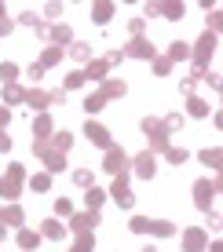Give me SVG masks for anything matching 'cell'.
<instances>
[{
	"label": "cell",
	"instance_id": "6da1fadb",
	"mask_svg": "<svg viewBox=\"0 0 223 252\" xmlns=\"http://www.w3.org/2000/svg\"><path fill=\"white\" fill-rule=\"evenodd\" d=\"M33 154L44 161V168H48V172H63V168H66V158L48 143V139H37V143H33Z\"/></svg>",
	"mask_w": 223,
	"mask_h": 252
},
{
	"label": "cell",
	"instance_id": "7a4b0ae2",
	"mask_svg": "<svg viewBox=\"0 0 223 252\" xmlns=\"http://www.w3.org/2000/svg\"><path fill=\"white\" fill-rule=\"evenodd\" d=\"M128 164H132V161H128V154L121 150V146H110V150H106V164H102V168H106L110 176L121 179L125 172H128Z\"/></svg>",
	"mask_w": 223,
	"mask_h": 252
},
{
	"label": "cell",
	"instance_id": "3957f363",
	"mask_svg": "<svg viewBox=\"0 0 223 252\" xmlns=\"http://www.w3.org/2000/svg\"><path fill=\"white\" fill-rule=\"evenodd\" d=\"M212 51H216V33L205 30L201 40H198V48H194V69H205V63L212 59Z\"/></svg>",
	"mask_w": 223,
	"mask_h": 252
},
{
	"label": "cell",
	"instance_id": "277c9868",
	"mask_svg": "<svg viewBox=\"0 0 223 252\" xmlns=\"http://www.w3.org/2000/svg\"><path fill=\"white\" fill-rule=\"evenodd\" d=\"M143 132L150 135L154 150H165V146H168V128L161 125V121H154V117H147V121H143Z\"/></svg>",
	"mask_w": 223,
	"mask_h": 252
},
{
	"label": "cell",
	"instance_id": "5b68a950",
	"mask_svg": "<svg viewBox=\"0 0 223 252\" xmlns=\"http://www.w3.org/2000/svg\"><path fill=\"white\" fill-rule=\"evenodd\" d=\"M132 164H135V176H139V179H154V172H158V158H154V150L135 154Z\"/></svg>",
	"mask_w": 223,
	"mask_h": 252
},
{
	"label": "cell",
	"instance_id": "8992f818",
	"mask_svg": "<svg viewBox=\"0 0 223 252\" xmlns=\"http://www.w3.org/2000/svg\"><path fill=\"white\" fill-rule=\"evenodd\" d=\"M19 183H22V164H11L7 168V179H0V194L11 201V197H19Z\"/></svg>",
	"mask_w": 223,
	"mask_h": 252
},
{
	"label": "cell",
	"instance_id": "52a82bcc",
	"mask_svg": "<svg viewBox=\"0 0 223 252\" xmlns=\"http://www.w3.org/2000/svg\"><path fill=\"white\" fill-rule=\"evenodd\" d=\"M212 194H216V183H209V179H198V183H194V201H198L201 212H209Z\"/></svg>",
	"mask_w": 223,
	"mask_h": 252
},
{
	"label": "cell",
	"instance_id": "ba28073f",
	"mask_svg": "<svg viewBox=\"0 0 223 252\" xmlns=\"http://www.w3.org/2000/svg\"><path fill=\"white\" fill-rule=\"evenodd\" d=\"M110 197H114V201L121 205V208H132V205H135V194L128 190L125 176H121V179H114V187H110Z\"/></svg>",
	"mask_w": 223,
	"mask_h": 252
},
{
	"label": "cell",
	"instance_id": "9c48e42d",
	"mask_svg": "<svg viewBox=\"0 0 223 252\" xmlns=\"http://www.w3.org/2000/svg\"><path fill=\"white\" fill-rule=\"evenodd\" d=\"M84 135L92 139V146H102V150H110L114 146V139H110V132L102 125H96V121H88V128H84Z\"/></svg>",
	"mask_w": 223,
	"mask_h": 252
},
{
	"label": "cell",
	"instance_id": "30bf717a",
	"mask_svg": "<svg viewBox=\"0 0 223 252\" xmlns=\"http://www.w3.org/2000/svg\"><path fill=\"white\" fill-rule=\"evenodd\" d=\"M70 223H73V230H77V234H92L102 220H99V212H81V216H73Z\"/></svg>",
	"mask_w": 223,
	"mask_h": 252
},
{
	"label": "cell",
	"instance_id": "8fae6325",
	"mask_svg": "<svg viewBox=\"0 0 223 252\" xmlns=\"http://www.w3.org/2000/svg\"><path fill=\"white\" fill-rule=\"evenodd\" d=\"M205 245H209V234H205V230L194 227V230L183 234V249H187V252H205Z\"/></svg>",
	"mask_w": 223,
	"mask_h": 252
},
{
	"label": "cell",
	"instance_id": "7c38bea8",
	"mask_svg": "<svg viewBox=\"0 0 223 252\" xmlns=\"http://www.w3.org/2000/svg\"><path fill=\"white\" fill-rule=\"evenodd\" d=\"M121 55H132V59H154V44L143 37H132V44H128Z\"/></svg>",
	"mask_w": 223,
	"mask_h": 252
},
{
	"label": "cell",
	"instance_id": "4fadbf2b",
	"mask_svg": "<svg viewBox=\"0 0 223 252\" xmlns=\"http://www.w3.org/2000/svg\"><path fill=\"white\" fill-rule=\"evenodd\" d=\"M150 15H165L168 22H176V19H183V4H154Z\"/></svg>",
	"mask_w": 223,
	"mask_h": 252
},
{
	"label": "cell",
	"instance_id": "5bb4252c",
	"mask_svg": "<svg viewBox=\"0 0 223 252\" xmlns=\"http://www.w3.org/2000/svg\"><path fill=\"white\" fill-rule=\"evenodd\" d=\"M40 234H44V238H51V241H63V238H66V227H63V223H55V220H44Z\"/></svg>",
	"mask_w": 223,
	"mask_h": 252
},
{
	"label": "cell",
	"instance_id": "9a60e30c",
	"mask_svg": "<svg viewBox=\"0 0 223 252\" xmlns=\"http://www.w3.org/2000/svg\"><path fill=\"white\" fill-rule=\"evenodd\" d=\"M147 234H158V238H168V234H176V227L168 220H150L147 223Z\"/></svg>",
	"mask_w": 223,
	"mask_h": 252
},
{
	"label": "cell",
	"instance_id": "2e32d148",
	"mask_svg": "<svg viewBox=\"0 0 223 252\" xmlns=\"http://www.w3.org/2000/svg\"><path fill=\"white\" fill-rule=\"evenodd\" d=\"M125 92H128V84H125V81H106L99 95H102V99H117V95H125Z\"/></svg>",
	"mask_w": 223,
	"mask_h": 252
},
{
	"label": "cell",
	"instance_id": "e0dca14e",
	"mask_svg": "<svg viewBox=\"0 0 223 252\" xmlns=\"http://www.w3.org/2000/svg\"><path fill=\"white\" fill-rule=\"evenodd\" d=\"M183 59H191V48H187L183 40H176V44H168V63H183Z\"/></svg>",
	"mask_w": 223,
	"mask_h": 252
},
{
	"label": "cell",
	"instance_id": "ac0fdd59",
	"mask_svg": "<svg viewBox=\"0 0 223 252\" xmlns=\"http://www.w3.org/2000/svg\"><path fill=\"white\" fill-rule=\"evenodd\" d=\"M187 114H191V117H209V102L191 95V99H187Z\"/></svg>",
	"mask_w": 223,
	"mask_h": 252
},
{
	"label": "cell",
	"instance_id": "d6986e66",
	"mask_svg": "<svg viewBox=\"0 0 223 252\" xmlns=\"http://www.w3.org/2000/svg\"><path fill=\"white\" fill-rule=\"evenodd\" d=\"M102 201H106V194H102L99 187H88V190H84V205H88L92 212H96V208H99Z\"/></svg>",
	"mask_w": 223,
	"mask_h": 252
},
{
	"label": "cell",
	"instance_id": "ffe728a7",
	"mask_svg": "<svg viewBox=\"0 0 223 252\" xmlns=\"http://www.w3.org/2000/svg\"><path fill=\"white\" fill-rule=\"evenodd\" d=\"M37 245H40V234L37 230H19V249L30 252V249H37Z\"/></svg>",
	"mask_w": 223,
	"mask_h": 252
},
{
	"label": "cell",
	"instance_id": "44dd1931",
	"mask_svg": "<svg viewBox=\"0 0 223 252\" xmlns=\"http://www.w3.org/2000/svg\"><path fill=\"white\" fill-rule=\"evenodd\" d=\"M48 40H59V44H66V40H70V26H66V22L51 26V30H48Z\"/></svg>",
	"mask_w": 223,
	"mask_h": 252
},
{
	"label": "cell",
	"instance_id": "7402d4cb",
	"mask_svg": "<svg viewBox=\"0 0 223 252\" xmlns=\"http://www.w3.org/2000/svg\"><path fill=\"white\" fill-rule=\"evenodd\" d=\"M73 183H77V187H84V190L96 187V176H92V168H77V172H73Z\"/></svg>",
	"mask_w": 223,
	"mask_h": 252
},
{
	"label": "cell",
	"instance_id": "603a6c76",
	"mask_svg": "<svg viewBox=\"0 0 223 252\" xmlns=\"http://www.w3.org/2000/svg\"><path fill=\"white\" fill-rule=\"evenodd\" d=\"M15 77H19V66L15 63H0V84H15Z\"/></svg>",
	"mask_w": 223,
	"mask_h": 252
},
{
	"label": "cell",
	"instance_id": "cb8c5ba5",
	"mask_svg": "<svg viewBox=\"0 0 223 252\" xmlns=\"http://www.w3.org/2000/svg\"><path fill=\"white\" fill-rule=\"evenodd\" d=\"M165 158H168V164H176V168H179V164L187 161V150H183V146H165Z\"/></svg>",
	"mask_w": 223,
	"mask_h": 252
},
{
	"label": "cell",
	"instance_id": "d4e9b609",
	"mask_svg": "<svg viewBox=\"0 0 223 252\" xmlns=\"http://www.w3.org/2000/svg\"><path fill=\"white\" fill-rule=\"evenodd\" d=\"M70 55L77 59V63H88L92 59V44H81V40H77V44H70Z\"/></svg>",
	"mask_w": 223,
	"mask_h": 252
},
{
	"label": "cell",
	"instance_id": "484cf974",
	"mask_svg": "<svg viewBox=\"0 0 223 252\" xmlns=\"http://www.w3.org/2000/svg\"><path fill=\"white\" fill-rule=\"evenodd\" d=\"M92 15H96V22H99V26H106V22H110V15H114V4H96V7H92Z\"/></svg>",
	"mask_w": 223,
	"mask_h": 252
},
{
	"label": "cell",
	"instance_id": "4316f807",
	"mask_svg": "<svg viewBox=\"0 0 223 252\" xmlns=\"http://www.w3.org/2000/svg\"><path fill=\"white\" fill-rule=\"evenodd\" d=\"M33 132H37V139H48V135H51V117H48V114H40V117H37V125H33Z\"/></svg>",
	"mask_w": 223,
	"mask_h": 252
},
{
	"label": "cell",
	"instance_id": "83f0119b",
	"mask_svg": "<svg viewBox=\"0 0 223 252\" xmlns=\"http://www.w3.org/2000/svg\"><path fill=\"white\" fill-rule=\"evenodd\" d=\"M102 106H106V99H102V95H99V92H92V95H88V99H84V110H88V114H99V110H102Z\"/></svg>",
	"mask_w": 223,
	"mask_h": 252
},
{
	"label": "cell",
	"instance_id": "f1b7e54d",
	"mask_svg": "<svg viewBox=\"0 0 223 252\" xmlns=\"http://www.w3.org/2000/svg\"><path fill=\"white\" fill-rule=\"evenodd\" d=\"M92 249H96V238H92V234H81V238L73 241L70 252H92Z\"/></svg>",
	"mask_w": 223,
	"mask_h": 252
},
{
	"label": "cell",
	"instance_id": "f546056e",
	"mask_svg": "<svg viewBox=\"0 0 223 252\" xmlns=\"http://www.w3.org/2000/svg\"><path fill=\"white\" fill-rule=\"evenodd\" d=\"M84 84V73L81 69H73V73H66V84H63V92H70V88H81Z\"/></svg>",
	"mask_w": 223,
	"mask_h": 252
},
{
	"label": "cell",
	"instance_id": "4dcf8cb0",
	"mask_svg": "<svg viewBox=\"0 0 223 252\" xmlns=\"http://www.w3.org/2000/svg\"><path fill=\"white\" fill-rule=\"evenodd\" d=\"M70 143H73V135H66V132H59L55 139H51V146H55L59 154H66V150H70Z\"/></svg>",
	"mask_w": 223,
	"mask_h": 252
},
{
	"label": "cell",
	"instance_id": "1f68e13d",
	"mask_svg": "<svg viewBox=\"0 0 223 252\" xmlns=\"http://www.w3.org/2000/svg\"><path fill=\"white\" fill-rule=\"evenodd\" d=\"M22 220H26V216H22V208H19V205H11V208L4 212V223H11V227H19Z\"/></svg>",
	"mask_w": 223,
	"mask_h": 252
},
{
	"label": "cell",
	"instance_id": "d6a6232c",
	"mask_svg": "<svg viewBox=\"0 0 223 252\" xmlns=\"http://www.w3.org/2000/svg\"><path fill=\"white\" fill-rule=\"evenodd\" d=\"M59 59H63V51H59V48H48L44 55H40V66H55Z\"/></svg>",
	"mask_w": 223,
	"mask_h": 252
},
{
	"label": "cell",
	"instance_id": "836d02e7",
	"mask_svg": "<svg viewBox=\"0 0 223 252\" xmlns=\"http://www.w3.org/2000/svg\"><path fill=\"white\" fill-rule=\"evenodd\" d=\"M102 73H106V63H92L88 73H84V81H88V77H92V81H102Z\"/></svg>",
	"mask_w": 223,
	"mask_h": 252
},
{
	"label": "cell",
	"instance_id": "e575fe53",
	"mask_svg": "<svg viewBox=\"0 0 223 252\" xmlns=\"http://www.w3.org/2000/svg\"><path fill=\"white\" fill-rule=\"evenodd\" d=\"M4 99H7V102H22V99H26V92H22V88H15V84H7V88H4Z\"/></svg>",
	"mask_w": 223,
	"mask_h": 252
},
{
	"label": "cell",
	"instance_id": "d590c367",
	"mask_svg": "<svg viewBox=\"0 0 223 252\" xmlns=\"http://www.w3.org/2000/svg\"><path fill=\"white\" fill-rule=\"evenodd\" d=\"M201 161L209 164V168H220V150H201Z\"/></svg>",
	"mask_w": 223,
	"mask_h": 252
},
{
	"label": "cell",
	"instance_id": "8d00e7d4",
	"mask_svg": "<svg viewBox=\"0 0 223 252\" xmlns=\"http://www.w3.org/2000/svg\"><path fill=\"white\" fill-rule=\"evenodd\" d=\"M51 187V176L48 172H40V176H33V190H48Z\"/></svg>",
	"mask_w": 223,
	"mask_h": 252
},
{
	"label": "cell",
	"instance_id": "74e56055",
	"mask_svg": "<svg viewBox=\"0 0 223 252\" xmlns=\"http://www.w3.org/2000/svg\"><path fill=\"white\" fill-rule=\"evenodd\" d=\"M55 212H59V216H70V212H73V205L66 201V197H59V201H55Z\"/></svg>",
	"mask_w": 223,
	"mask_h": 252
},
{
	"label": "cell",
	"instance_id": "f35d334b",
	"mask_svg": "<svg viewBox=\"0 0 223 252\" xmlns=\"http://www.w3.org/2000/svg\"><path fill=\"white\" fill-rule=\"evenodd\" d=\"M26 77H30V81H40V77H44V66H30V69H26Z\"/></svg>",
	"mask_w": 223,
	"mask_h": 252
},
{
	"label": "cell",
	"instance_id": "ab89813d",
	"mask_svg": "<svg viewBox=\"0 0 223 252\" xmlns=\"http://www.w3.org/2000/svg\"><path fill=\"white\" fill-rule=\"evenodd\" d=\"M154 69H158V73H161V77H165V73H168V69H172V63H168V59H154Z\"/></svg>",
	"mask_w": 223,
	"mask_h": 252
},
{
	"label": "cell",
	"instance_id": "60d3db41",
	"mask_svg": "<svg viewBox=\"0 0 223 252\" xmlns=\"http://www.w3.org/2000/svg\"><path fill=\"white\" fill-rule=\"evenodd\" d=\"M19 22H22V26H40V19H37V11H26V15H22Z\"/></svg>",
	"mask_w": 223,
	"mask_h": 252
},
{
	"label": "cell",
	"instance_id": "b9f144b4",
	"mask_svg": "<svg viewBox=\"0 0 223 252\" xmlns=\"http://www.w3.org/2000/svg\"><path fill=\"white\" fill-rule=\"evenodd\" d=\"M143 26H147L143 19H132V22H128V30H132V37H139V33H143Z\"/></svg>",
	"mask_w": 223,
	"mask_h": 252
},
{
	"label": "cell",
	"instance_id": "7bdbcfd3",
	"mask_svg": "<svg viewBox=\"0 0 223 252\" xmlns=\"http://www.w3.org/2000/svg\"><path fill=\"white\" fill-rule=\"evenodd\" d=\"M4 150H11V139H7L4 132H0V154H4Z\"/></svg>",
	"mask_w": 223,
	"mask_h": 252
},
{
	"label": "cell",
	"instance_id": "ee69618b",
	"mask_svg": "<svg viewBox=\"0 0 223 252\" xmlns=\"http://www.w3.org/2000/svg\"><path fill=\"white\" fill-rule=\"evenodd\" d=\"M7 121H11V114H7V110L0 106V128H7Z\"/></svg>",
	"mask_w": 223,
	"mask_h": 252
},
{
	"label": "cell",
	"instance_id": "f6af8a7d",
	"mask_svg": "<svg viewBox=\"0 0 223 252\" xmlns=\"http://www.w3.org/2000/svg\"><path fill=\"white\" fill-rule=\"evenodd\" d=\"M7 30H11V22H7V19H0V33H7Z\"/></svg>",
	"mask_w": 223,
	"mask_h": 252
},
{
	"label": "cell",
	"instance_id": "bcb514c9",
	"mask_svg": "<svg viewBox=\"0 0 223 252\" xmlns=\"http://www.w3.org/2000/svg\"><path fill=\"white\" fill-rule=\"evenodd\" d=\"M143 252H158V245H147V249H143Z\"/></svg>",
	"mask_w": 223,
	"mask_h": 252
}]
</instances>
